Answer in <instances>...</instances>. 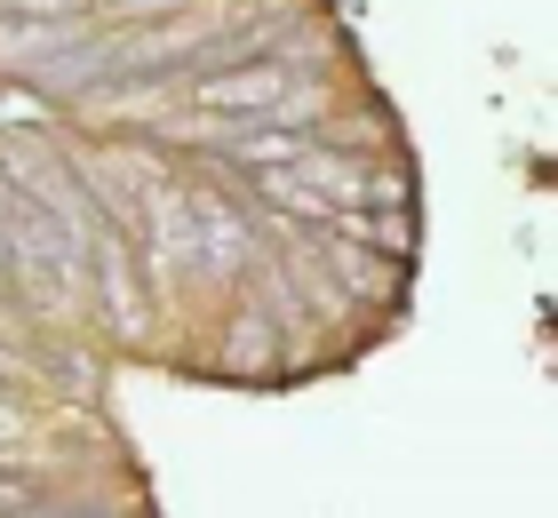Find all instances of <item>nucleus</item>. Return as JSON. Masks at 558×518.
Wrapping results in <instances>:
<instances>
[{"instance_id":"obj_1","label":"nucleus","mask_w":558,"mask_h":518,"mask_svg":"<svg viewBox=\"0 0 558 518\" xmlns=\"http://www.w3.org/2000/svg\"><path fill=\"white\" fill-rule=\"evenodd\" d=\"M0 510H151L112 383L288 391L415 303L423 168L336 0H0Z\"/></svg>"}]
</instances>
